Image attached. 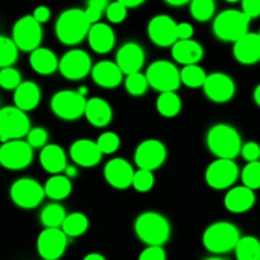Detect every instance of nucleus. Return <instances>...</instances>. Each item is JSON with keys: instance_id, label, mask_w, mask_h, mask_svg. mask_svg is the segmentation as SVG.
<instances>
[{"instance_id": "f257e3e1", "label": "nucleus", "mask_w": 260, "mask_h": 260, "mask_svg": "<svg viewBox=\"0 0 260 260\" xmlns=\"http://www.w3.org/2000/svg\"><path fill=\"white\" fill-rule=\"evenodd\" d=\"M90 22L86 18L85 12L78 8L66 9L58 15L55 24V33L61 43L74 46L80 43L90 30Z\"/></svg>"}, {"instance_id": "f03ea898", "label": "nucleus", "mask_w": 260, "mask_h": 260, "mask_svg": "<svg viewBox=\"0 0 260 260\" xmlns=\"http://www.w3.org/2000/svg\"><path fill=\"white\" fill-rule=\"evenodd\" d=\"M208 150L217 159L234 160L241 152L243 142L235 127L228 123H217L211 127L206 137Z\"/></svg>"}, {"instance_id": "7ed1b4c3", "label": "nucleus", "mask_w": 260, "mask_h": 260, "mask_svg": "<svg viewBox=\"0 0 260 260\" xmlns=\"http://www.w3.org/2000/svg\"><path fill=\"white\" fill-rule=\"evenodd\" d=\"M135 233L147 246H162L169 240L172 228L161 213L147 211L142 212L135 221Z\"/></svg>"}, {"instance_id": "20e7f679", "label": "nucleus", "mask_w": 260, "mask_h": 260, "mask_svg": "<svg viewBox=\"0 0 260 260\" xmlns=\"http://www.w3.org/2000/svg\"><path fill=\"white\" fill-rule=\"evenodd\" d=\"M240 239V231L233 222L218 221L206 229L202 243L210 253L225 254L235 250Z\"/></svg>"}, {"instance_id": "39448f33", "label": "nucleus", "mask_w": 260, "mask_h": 260, "mask_svg": "<svg viewBox=\"0 0 260 260\" xmlns=\"http://www.w3.org/2000/svg\"><path fill=\"white\" fill-rule=\"evenodd\" d=\"M250 19L238 9H225L215 18L213 35L223 42H234L249 33Z\"/></svg>"}, {"instance_id": "423d86ee", "label": "nucleus", "mask_w": 260, "mask_h": 260, "mask_svg": "<svg viewBox=\"0 0 260 260\" xmlns=\"http://www.w3.org/2000/svg\"><path fill=\"white\" fill-rule=\"evenodd\" d=\"M146 79L149 86L160 93L175 91L179 89L180 71L177 66L168 60H156L147 68Z\"/></svg>"}, {"instance_id": "0eeeda50", "label": "nucleus", "mask_w": 260, "mask_h": 260, "mask_svg": "<svg viewBox=\"0 0 260 260\" xmlns=\"http://www.w3.org/2000/svg\"><path fill=\"white\" fill-rule=\"evenodd\" d=\"M30 131V121L27 113L15 106L0 108V141L20 140Z\"/></svg>"}, {"instance_id": "6e6552de", "label": "nucleus", "mask_w": 260, "mask_h": 260, "mask_svg": "<svg viewBox=\"0 0 260 260\" xmlns=\"http://www.w3.org/2000/svg\"><path fill=\"white\" fill-rule=\"evenodd\" d=\"M86 101L78 90H58L51 98V111L63 121H75L84 116Z\"/></svg>"}, {"instance_id": "1a4fd4ad", "label": "nucleus", "mask_w": 260, "mask_h": 260, "mask_svg": "<svg viewBox=\"0 0 260 260\" xmlns=\"http://www.w3.org/2000/svg\"><path fill=\"white\" fill-rule=\"evenodd\" d=\"M42 25L33 18V15H24L19 18L13 25L12 40L18 50L24 52H33L40 47L42 41Z\"/></svg>"}, {"instance_id": "9d476101", "label": "nucleus", "mask_w": 260, "mask_h": 260, "mask_svg": "<svg viewBox=\"0 0 260 260\" xmlns=\"http://www.w3.org/2000/svg\"><path fill=\"white\" fill-rule=\"evenodd\" d=\"M10 198L15 206L24 210L35 208L45 198V188L32 178H20L12 184Z\"/></svg>"}, {"instance_id": "9b49d317", "label": "nucleus", "mask_w": 260, "mask_h": 260, "mask_svg": "<svg viewBox=\"0 0 260 260\" xmlns=\"http://www.w3.org/2000/svg\"><path fill=\"white\" fill-rule=\"evenodd\" d=\"M33 160V149L27 141L14 140L0 146V165L9 170H22Z\"/></svg>"}, {"instance_id": "f8f14e48", "label": "nucleus", "mask_w": 260, "mask_h": 260, "mask_svg": "<svg viewBox=\"0 0 260 260\" xmlns=\"http://www.w3.org/2000/svg\"><path fill=\"white\" fill-rule=\"evenodd\" d=\"M91 57L84 50L74 48L68 51L58 62V71L68 80H81L91 73Z\"/></svg>"}, {"instance_id": "ddd939ff", "label": "nucleus", "mask_w": 260, "mask_h": 260, "mask_svg": "<svg viewBox=\"0 0 260 260\" xmlns=\"http://www.w3.org/2000/svg\"><path fill=\"white\" fill-rule=\"evenodd\" d=\"M134 159L139 169L154 172L165 162L167 147L160 140H145L135 150Z\"/></svg>"}, {"instance_id": "4468645a", "label": "nucleus", "mask_w": 260, "mask_h": 260, "mask_svg": "<svg viewBox=\"0 0 260 260\" xmlns=\"http://www.w3.org/2000/svg\"><path fill=\"white\" fill-rule=\"evenodd\" d=\"M239 167L234 160L217 159L208 165L206 170V183L213 189H226L236 182Z\"/></svg>"}, {"instance_id": "2eb2a0df", "label": "nucleus", "mask_w": 260, "mask_h": 260, "mask_svg": "<svg viewBox=\"0 0 260 260\" xmlns=\"http://www.w3.org/2000/svg\"><path fill=\"white\" fill-rule=\"evenodd\" d=\"M177 27L178 23L169 15H155L147 24V35L151 42L159 47H173L178 42Z\"/></svg>"}, {"instance_id": "dca6fc26", "label": "nucleus", "mask_w": 260, "mask_h": 260, "mask_svg": "<svg viewBox=\"0 0 260 260\" xmlns=\"http://www.w3.org/2000/svg\"><path fill=\"white\" fill-rule=\"evenodd\" d=\"M68 246V236L61 229H45L38 235L37 251L45 260H57Z\"/></svg>"}, {"instance_id": "f3484780", "label": "nucleus", "mask_w": 260, "mask_h": 260, "mask_svg": "<svg viewBox=\"0 0 260 260\" xmlns=\"http://www.w3.org/2000/svg\"><path fill=\"white\" fill-rule=\"evenodd\" d=\"M203 91L211 102L226 103L235 95V81L225 73H212L207 75Z\"/></svg>"}, {"instance_id": "a211bd4d", "label": "nucleus", "mask_w": 260, "mask_h": 260, "mask_svg": "<svg viewBox=\"0 0 260 260\" xmlns=\"http://www.w3.org/2000/svg\"><path fill=\"white\" fill-rule=\"evenodd\" d=\"M135 170L127 160L114 157L109 160L104 167V178L107 183L116 189H126L131 187Z\"/></svg>"}, {"instance_id": "6ab92c4d", "label": "nucleus", "mask_w": 260, "mask_h": 260, "mask_svg": "<svg viewBox=\"0 0 260 260\" xmlns=\"http://www.w3.org/2000/svg\"><path fill=\"white\" fill-rule=\"evenodd\" d=\"M116 63L126 76L140 73L145 63L144 48L136 42H126L117 51Z\"/></svg>"}, {"instance_id": "aec40b11", "label": "nucleus", "mask_w": 260, "mask_h": 260, "mask_svg": "<svg viewBox=\"0 0 260 260\" xmlns=\"http://www.w3.org/2000/svg\"><path fill=\"white\" fill-rule=\"evenodd\" d=\"M102 152L95 141L89 139H79L70 146V157L76 165L83 168L95 167L101 162Z\"/></svg>"}, {"instance_id": "412c9836", "label": "nucleus", "mask_w": 260, "mask_h": 260, "mask_svg": "<svg viewBox=\"0 0 260 260\" xmlns=\"http://www.w3.org/2000/svg\"><path fill=\"white\" fill-rule=\"evenodd\" d=\"M234 57L243 65H254L260 61V37L258 33L249 32L234 43Z\"/></svg>"}, {"instance_id": "4be33fe9", "label": "nucleus", "mask_w": 260, "mask_h": 260, "mask_svg": "<svg viewBox=\"0 0 260 260\" xmlns=\"http://www.w3.org/2000/svg\"><path fill=\"white\" fill-rule=\"evenodd\" d=\"M91 78L96 85L106 89H113L122 83L123 73L116 62L109 60L99 61L91 69Z\"/></svg>"}, {"instance_id": "5701e85b", "label": "nucleus", "mask_w": 260, "mask_h": 260, "mask_svg": "<svg viewBox=\"0 0 260 260\" xmlns=\"http://www.w3.org/2000/svg\"><path fill=\"white\" fill-rule=\"evenodd\" d=\"M255 203V193L245 185L234 187L226 193L223 198V205L226 210L233 213L248 212Z\"/></svg>"}, {"instance_id": "b1692460", "label": "nucleus", "mask_w": 260, "mask_h": 260, "mask_svg": "<svg viewBox=\"0 0 260 260\" xmlns=\"http://www.w3.org/2000/svg\"><path fill=\"white\" fill-rule=\"evenodd\" d=\"M86 38L90 48L96 53L109 52L116 43V35L112 27L101 22L91 25Z\"/></svg>"}, {"instance_id": "393cba45", "label": "nucleus", "mask_w": 260, "mask_h": 260, "mask_svg": "<svg viewBox=\"0 0 260 260\" xmlns=\"http://www.w3.org/2000/svg\"><path fill=\"white\" fill-rule=\"evenodd\" d=\"M202 45L194 40L178 41L172 47V56L174 61L178 63L188 66V65H198L203 57Z\"/></svg>"}, {"instance_id": "a878e982", "label": "nucleus", "mask_w": 260, "mask_h": 260, "mask_svg": "<svg viewBox=\"0 0 260 260\" xmlns=\"http://www.w3.org/2000/svg\"><path fill=\"white\" fill-rule=\"evenodd\" d=\"M84 116L94 127H106L111 123L113 112L108 102L99 96H93L86 101Z\"/></svg>"}, {"instance_id": "bb28decb", "label": "nucleus", "mask_w": 260, "mask_h": 260, "mask_svg": "<svg viewBox=\"0 0 260 260\" xmlns=\"http://www.w3.org/2000/svg\"><path fill=\"white\" fill-rule=\"evenodd\" d=\"M40 162L47 173L56 175L65 172L68 168V157L61 146L55 144H48L41 150Z\"/></svg>"}, {"instance_id": "cd10ccee", "label": "nucleus", "mask_w": 260, "mask_h": 260, "mask_svg": "<svg viewBox=\"0 0 260 260\" xmlns=\"http://www.w3.org/2000/svg\"><path fill=\"white\" fill-rule=\"evenodd\" d=\"M14 106L23 112H29L40 104L41 89L35 81H23L14 90Z\"/></svg>"}, {"instance_id": "c85d7f7f", "label": "nucleus", "mask_w": 260, "mask_h": 260, "mask_svg": "<svg viewBox=\"0 0 260 260\" xmlns=\"http://www.w3.org/2000/svg\"><path fill=\"white\" fill-rule=\"evenodd\" d=\"M58 58L52 50L38 47L29 56V65L40 75H51L58 70Z\"/></svg>"}, {"instance_id": "c756f323", "label": "nucleus", "mask_w": 260, "mask_h": 260, "mask_svg": "<svg viewBox=\"0 0 260 260\" xmlns=\"http://www.w3.org/2000/svg\"><path fill=\"white\" fill-rule=\"evenodd\" d=\"M45 194L53 201H61L69 197L73 189L71 179L66 175H52L45 183Z\"/></svg>"}, {"instance_id": "7c9ffc66", "label": "nucleus", "mask_w": 260, "mask_h": 260, "mask_svg": "<svg viewBox=\"0 0 260 260\" xmlns=\"http://www.w3.org/2000/svg\"><path fill=\"white\" fill-rule=\"evenodd\" d=\"M89 229V220L84 213L73 212L66 216L61 230L68 238H78L84 235Z\"/></svg>"}, {"instance_id": "2f4dec72", "label": "nucleus", "mask_w": 260, "mask_h": 260, "mask_svg": "<svg viewBox=\"0 0 260 260\" xmlns=\"http://www.w3.org/2000/svg\"><path fill=\"white\" fill-rule=\"evenodd\" d=\"M156 109L162 117L172 118L177 116L182 109V99L175 91L160 93L156 99Z\"/></svg>"}, {"instance_id": "473e14b6", "label": "nucleus", "mask_w": 260, "mask_h": 260, "mask_svg": "<svg viewBox=\"0 0 260 260\" xmlns=\"http://www.w3.org/2000/svg\"><path fill=\"white\" fill-rule=\"evenodd\" d=\"M66 216L65 208L60 203H50L41 211L40 220L46 229H61Z\"/></svg>"}, {"instance_id": "72a5a7b5", "label": "nucleus", "mask_w": 260, "mask_h": 260, "mask_svg": "<svg viewBox=\"0 0 260 260\" xmlns=\"http://www.w3.org/2000/svg\"><path fill=\"white\" fill-rule=\"evenodd\" d=\"M236 260H260V241L254 236H243L235 248Z\"/></svg>"}, {"instance_id": "f704fd0d", "label": "nucleus", "mask_w": 260, "mask_h": 260, "mask_svg": "<svg viewBox=\"0 0 260 260\" xmlns=\"http://www.w3.org/2000/svg\"><path fill=\"white\" fill-rule=\"evenodd\" d=\"M207 79V74L200 65H188L180 70V80L188 88L203 86Z\"/></svg>"}, {"instance_id": "c9c22d12", "label": "nucleus", "mask_w": 260, "mask_h": 260, "mask_svg": "<svg viewBox=\"0 0 260 260\" xmlns=\"http://www.w3.org/2000/svg\"><path fill=\"white\" fill-rule=\"evenodd\" d=\"M18 47L14 41L5 36H0V70L12 68L18 58Z\"/></svg>"}, {"instance_id": "e433bc0d", "label": "nucleus", "mask_w": 260, "mask_h": 260, "mask_svg": "<svg viewBox=\"0 0 260 260\" xmlns=\"http://www.w3.org/2000/svg\"><path fill=\"white\" fill-rule=\"evenodd\" d=\"M216 10V4L213 0H193L189 3L190 15L197 22H207L213 17Z\"/></svg>"}, {"instance_id": "4c0bfd02", "label": "nucleus", "mask_w": 260, "mask_h": 260, "mask_svg": "<svg viewBox=\"0 0 260 260\" xmlns=\"http://www.w3.org/2000/svg\"><path fill=\"white\" fill-rule=\"evenodd\" d=\"M241 182L246 188L251 190L260 188V160L248 162L241 172Z\"/></svg>"}, {"instance_id": "58836bf2", "label": "nucleus", "mask_w": 260, "mask_h": 260, "mask_svg": "<svg viewBox=\"0 0 260 260\" xmlns=\"http://www.w3.org/2000/svg\"><path fill=\"white\" fill-rule=\"evenodd\" d=\"M124 86H126L127 93L135 96H140L146 93L147 88H149V83H147L146 75L141 73H135L126 76Z\"/></svg>"}, {"instance_id": "ea45409f", "label": "nucleus", "mask_w": 260, "mask_h": 260, "mask_svg": "<svg viewBox=\"0 0 260 260\" xmlns=\"http://www.w3.org/2000/svg\"><path fill=\"white\" fill-rule=\"evenodd\" d=\"M96 145H98L99 150H101L102 154H113L117 150L119 149V145H121V139H119L118 135L116 132H104L96 140Z\"/></svg>"}, {"instance_id": "a19ab883", "label": "nucleus", "mask_w": 260, "mask_h": 260, "mask_svg": "<svg viewBox=\"0 0 260 260\" xmlns=\"http://www.w3.org/2000/svg\"><path fill=\"white\" fill-rule=\"evenodd\" d=\"M20 73L14 68H5L0 70V86L7 90H15L22 84Z\"/></svg>"}, {"instance_id": "79ce46f5", "label": "nucleus", "mask_w": 260, "mask_h": 260, "mask_svg": "<svg viewBox=\"0 0 260 260\" xmlns=\"http://www.w3.org/2000/svg\"><path fill=\"white\" fill-rule=\"evenodd\" d=\"M155 183V177L152 174V172L149 170H142L139 169L137 172H135L134 180H132V187L140 193H146L154 187Z\"/></svg>"}, {"instance_id": "37998d69", "label": "nucleus", "mask_w": 260, "mask_h": 260, "mask_svg": "<svg viewBox=\"0 0 260 260\" xmlns=\"http://www.w3.org/2000/svg\"><path fill=\"white\" fill-rule=\"evenodd\" d=\"M107 7H108V3L106 0H90L86 5V9H84L85 12L86 18L90 22V24H95L99 23L103 12H106Z\"/></svg>"}, {"instance_id": "c03bdc74", "label": "nucleus", "mask_w": 260, "mask_h": 260, "mask_svg": "<svg viewBox=\"0 0 260 260\" xmlns=\"http://www.w3.org/2000/svg\"><path fill=\"white\" fill-rule=\"evenodd\" d=\"M48 140V134L45 128L42 127H35V128H30V131L27 135V142L29 144V146L32 149L36 147H45L47 144Z\"/></svg>"}, {"instance_id": "a18cd8bd", "label": "nucleus", "mask_w": 260, "mask_h": 260, "mask_svg": "<svg viewBox=\"0 0 260 260\" xmlns=\"http://www.w3.org/2000/svg\"><path fill=\"white\" fill-rule=\"evenodd\" d=\"M106 14L111 23H122L127 17V8L121 2L111 3L107 7Z\"/></svg>"}, {"instance_id": "49530a36", "label": "nucleus", "mask_w": 260, "mask_h": 260, "mask_svg": "<svg viewBox=\"0 0 260 260\" xmlns=\"http://www.w3.org/2000/svg\"><path fill=\"white\" fill-rule=\"evenodd\" d=\"M241 155H243L244 159L248 162H254L259 161L260 159V145L258 142L249 141L246 144L243 145L241 147Z\"/></svg>"}, {"instance_id": "de8ad7c7", "label": "nucleus", "mask_w": 260, "mask_h": 260, "mask_svg": "<svg viewBox=\"0 0 260 260\" xmlns=\"http://www.w3.org/2000/svg\"><path fill=\"white\" fill-rule=\"evenodd\" d=\"M139 260H167V254L162 246H147L141 251Z\"/></svg>"}, {"instance_id": "09e8293b", "label": "nucleus", "mask_w": 260, "mask_h": 260, "mask_svg": "<svg viewBox=\"0 0 260 260\" xmlns=\"http://www.w3.org/2000/svg\"><path fill=\"white\" fill-rule=\"evenodd\" d=\"M241 12L250 20L260 17V0H244L241 3Z\"/></svg>"}, {"instance_id": "8fccbe9b", "label": "nucleus", "mask_w": 260, "mask_h": 260, "mask_svg": "<svg viewBox=\"0 0 260 260\" xmlns=\"http://www.w3.org/2000/svg\"><path fill=\"white\" fill-rule=\"evenodd\" d=\"M194 33V28L190 23L182 22L178 23L177 27V35L178 41H185V40H192V36Z\"/></svg>"}, {"instance_id": "3c124183", "label": "nucleus", "mask_w": 260, "mask_h": 260, "mask_svg": "<svg viewBox=\"0 0 260 260\" xmlns=\"http://www.w3.org/2000/svg\"><path fill=\"white\" fill-rule=\"evenodd\" d=\"M32 15L40 24H42V23H46L51 18V10L50 8L45 7V5H40V7L36 8Z\"/></svg>"}, {"instance_id": "603ef678", "label": "nucleus", "mask_w": 260, "mask_h": 260, "mask_svg": "<svg viewBox=\"0 0 260 260\" xmlns=\"http://www.w3.org/2000/svg\"><path fill=\"white\" fill-rule=\"evenodd\" d=\"M119 2H121L122 4L127 8V9H128V8H131V9L132 8H137V7H140V5L144 4V2H142V0H119Z\"/></svg>"}, {"instance_id": "864d4df0", "label": "nucleus", "mask_w": 260, "mask_h": 260, "mask_svg": "<svg viewBox=\"0 0 260 260\" xmlns=\"http://www.w3.org/2000/svg\"><path fill=\"white\" fill-rule=\"evenodd\" d=\"M65 175L71 179V178H74L78 175V169H76L74 165H68V168L65 169Z\"/></svg>"}, {"instance_id": "5fc2aeb1", "label": "nucleus", "mask_w": 260, "mask_h": 260, "mask_svg": "<svg viewBox=\"0 0 260 260\" xmlns=\"http://www.w3.org/2000/svg\"><path fill=\"white\" fill-rule=\"evenodd\" d=\"M83 260H106V258L99 253H90L88 255H85V258Z\"/></svg>"}, {"instance_id": "6e6d98bb", "label": "nucleus", "mask_w": 260, "mask_h": 260, "mask_svg": "<svg viewBox=\"0 0 260 260\" xmlns=\"http://www.w3.org/2000/svg\"><path fill=\"white\" fill-rule=\"evenodd\" d=\"M253 98H254V102H255V103L260 107V84L259 85H256V88L254 89Z\"/></svg>"}, {"instance_id": "4d7b16f0", "label": "nucleus", "mask_w": 260, "mask_h": 260, "mask_svg": "<svg viewBox=\"0 0 260 260\" xmlns=\"http://www.w3.org/2000/svg\"><path fill=\"white\" fill-rule=\"evenodd\" d=\"M167 3L169 5H172V7H182V5L188 4L187 0H169V2Z\"/></svg>"}, {"instance_id": "13d9d810", "label": "nucleus", "mask_w": 260, "mask_h": 260, "mask_svg": "<svg viewBox=\"0 0 260 260\" xmlns=\"http://www.w3.org/2000/svg\"><path fill=\"white\" fill-rule=\"evenodd\" d=\"M78 93L80 94V95H83V96H85L86 94H88V88H86L85 85H81L80 88L78 89Z\"/></svg>"}, {"instance_id": "bf43d9fd", "label": "nucleus", "mask_w": 260, "mask_h": 260, "mask_svg": "<svg viewBox=\"0 0 260 260\" xmlns=\"http://www.w3.org/2000/svg\"><path fill=\"white\" fill-rule=\"evenodd\" d=\"M206 260H225V259L218 258V256H213V258H208V259H206Z\"/></svg>"}, {"instance_id": "052dcab7", "label": "nucleus", "mask_w": 260, "mask_h": 260, "mask_svg": "<svg viewBox=\"0 0 260 260\" xmlns=\"http://www.w3.org/2000/svg\"><path fill=\"white\" fill-rule=\"evenodd\" d=\"M258 36L260 37V29H259V32H258Z\"/></svg>"}]
</instances>
